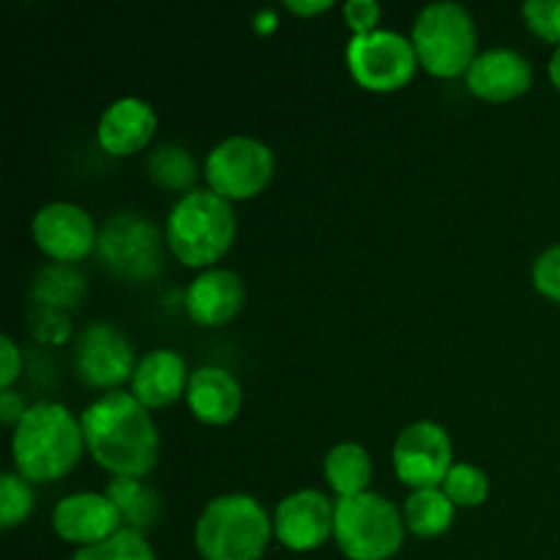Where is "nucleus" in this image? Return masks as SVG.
<instances>
[{"mask_svg": "<svg viewBox=\"0 0 560 560\" xmlns=\"http://www.w3.org/2000/svg\"><path fill=\"white\" fill-rule=\"evenodd\" d=\"M235 211L230 200L219 197L211 189H195L178 197L170 208L167 246L184 266L189 268H213L222 260L235 241Z\"/></svg>", "mask_w": 560, "mask_h": 560, "instance_id": "3", "label": "nucleus"}, {"mask_svg": "<svg viewBox=\"0 0 560 560\" xmlns=\"http://www.w3.org/2000/svg\"><path fill=\"white\" fill-rule=\"evenodd\" d=\"M33 503L36 498H33L31 481L25 476H20L16 470L0 476V525L5 530L25 523L33 512Z\"/></svg>", "mask_w": 560, "mask_h": 560, "instance_id": "27", "label": "nucleus"}, {"mask_svg": "<svg viewBox=\"0 0 560 560\" xmlns=\"http://www.w3.org/2000/svg\"><path fill=\"white\" fill-rule=\"evenodd\" d=\"M452 465V438L435 421H413L394 441V470L410 490L441 487Z\"/></svg>", "mask_w": 560, "mask_h": 560, "instance_id": "10", "label": "nucleus"}, {"mask_svg": "<svg viewBox=\"0 0 560 560\" xmlns=\"http://www.w3.org/2000/svg\"><path fill=\"white\" fill-rule=\"evenodd\" d=\"M288 5L290 11H293V14H301V16H315V14H323V11H328L331 9V0H317V3H310V0H306V3H301V0H288Z\"/></svg>", "mask_w": 560, "mask_h": 560, "instance_id": "34", "label": "nucleus"}, {"mask_svg": "<svg viewBox=\"0 0 560 560\" xmlns=\"http://www.w3.org/2000/svg\"><path fill=\"white\" fill-rule=\"evenodd\" d=\"M104 495L118 509L120 520H124V528L137 530V534L151 530L159 523V517H162L159 492L153 487H148L142 479L113 476V481L104 487Z\"/></svg>", "mask_w": 560, "mask_h": 560, "instance_id": "20", "label": "nucleus"}, {"mask_svg": "<svg viewBox=\"0 0 560 560\" xmlns=\"http://www.w3.org/2000/svg\"><path fill=\"white\" fill-rule=\"evenodd\" d=\"M52 528L60 539L82 550L113 539L118 530H124V520L104 492H74L58 501Z\"/></svg>", "mask_w": 560, "mask_h": 560, "instance_id": "14", "label": "nucleus"}, {"mask_svg": "<svg viewBox=\"0 0 560 560\" xmlns=\"http://www.w3.org/2000/svg\"><path fill=\"white\" fill-rule=\"evenodd\" d=\"M156 126V109L145 98L124 96L109 104L102 118H98V145L109 156H131V153L142 151L153 140Z\"/></svg>", "mask_w": 560, "mask_h": 560, "instance_id": "16", "label": "nucleus"}, {"mask_svg": "<svg viewBox=\"0 0 560 560\" xmlns=\"http://www.w3.org/2000/svg\"><path fill=\"white\" fill-rule=\"evenodd\" d=\"M416 49L402 33L381 31L353 36L348 42V69L361 88L372 93H392L408 85L416 74Z\"/></svg>", "mask_w": 560, "mask_h": 560, "instance_id": "9", "label": "nucleus"}, {"mask_svg": "<svg viewBox=\"0 0 560 560\" xmlns=\"http://www.w3.org/2000/svg\"><path fill=\"white\" fill-rule=\"evenodd\" d=\"M33 241L52 262H80L96 249L98 230L93 217L77 202H47L33 217Z\"/></svg>", "mask_w": 560, "mask_h": 560, "instance_id": "12", "label": "nucleus"}, {"mask_svg": "<svg viewBox=\"0 0 560 560\" xmlns=\"http://www.w3.org/2000/svg\"><path fill=\"white\" fill-rule=\"evenodd\" d=\"M69 560H156V556H153V547L148 545L145 534L124 528L113 539L82 547Z\"/></svg>", "mask_w": 560, "mask_h": 560, "instance_id": "26", "label": "nucleus"}, {"mask_svg": "<svg viewBox=\"0 0 560 560\" xmlns=\"http://www.w3.org/2000/svg\"><path fill=\"white\" fill-rule=\"evenodd\" d=\"M334 539L350 560H388L405 539V520L388 498L361 492L339 498L334 509Z\"/></svg>", "mask_w": 560, "mask_h": 560, "instance_id": "6", "label": "nucleus"}, {"mask_svg": "<svg viewBox=\"0 0 560 560\" xmlns=\"http://www.w3.org/2000/svg\"><path fill=\"white\" fill-rule=\"evenodd\" d=\"M244 282L230 268H208L186 290V312L197 326L217 328L244 310Z\"/></svg>", "mask_w": 560, "mask_h": 560, "instance_id": "17", "label": "nucleus"}, {"mask_svg": "<svg viewBox=\"0 0 560 560\" xmlns=\"http://www.w3.org/2000/svg\"><path fill=\"white\" fill-rule=\"evenodd\" d=\"M25 399H22L14 388H3V392H0V421H3L5 427H16L25 419Z\"/></svg>", "mask_w": 560, "mask_h": 560, "instance_id": "33", "label": "nucleus"}, {"mask_svg": "<svg viewBox=\"0 0 560 560\" xmlns=\"http://www.w3.org/2000/svg\"><path fill=\"white\" fill-rule=\"evenodd\" d=\"M189 377L191 372L186 370L184 355L167 348L151 350L137 361V370L131 375V394L148 410L167 408V405L186 397Z\"/></svg>", "mask_w": 560, "mask_h": 560, "instance_id": "18", "label": "nucleus"}, {"mask_svg": "<svg viewBox=\"0 0 560 560\" xmlns=\"http://www.w3.org/2000/svg\"><path fill=\"white\" fill-rule=\"evenodd\" d=\"M534 82V66L512 47H490L476 55L465 74V85L485 102H512L528 93Z\"/></svg>", "mask_w": 560, "mask_h": 560, "instance_id": "15", "label": "nucleus"}, {"mask_svg": "<svg viewBox=\"0 0 560 560\" xmlns=\"http://www.w3.org/2000/svg\"><path fill=\"white\" fill-rule=\"evenodd\" d=\"M323 476L339 498L370 492L372 457L361 443H337L323 459Z\"/></svg>", "mask_w": 560, "mask_h": 560, "instance_id": "21", "label": "nucleus"}, {"mask_svg": "<svg viewBox=\"0 0 560 560\" xmlns=\"http://www.w3.org/2000/svg\"><path fill=\"white\" fill-rule=\"evenodd\" d=\"M85 452L82 421L60 402H36L14 427L11 457L33 485H52L74 470Z\"/></svg>", "mask_w": 560, "mask_h": 560, "instance_id": "2", "label": "nucleus"}, {"mask_svg": "<svg viewBox=\"0 0 560 560\" xmlns=\"http://www.w3.org/2000/svg\"><path fill=\"white\" fill-rule=\"evenodd\" d=\"M441 490L446 492L448 501L459 509H476L490 495V479L479 465L454 463L452 470L443 479Z\"/></svg>", "mask_w": 560, "mask_h": 560, "instance_id": "25", "label": "nucleus"}, {"mask_svg": "<svg viewBox=\"0 0 560 560\" xmlns=\"http://www.w3.org/2000/svg\"><path fill=\"white\" fill-rule=\"evenodd\" d=\"M337 501L320 490H299L282 498L273 512V536L293 552H312L334 536Z\"/></svg>", "mask_w": 560, "mask_h": 560, "instance_id": "13", "label": "nucleus"}, {"mask_svg": "<svg viewBox=\"0 0 560 560\" xmlns=\"http://www.w3.org/2000/svg\"><path fill=\"white\" fill-rule=\"evenodd\" d=\"M27 328L44 345H63L71 337V320L63 310L33 304L27 312Z\"/></svg>", "mask_w": 560, "mask_h": 560, "instance_id": "28", "label": "nucleus"}, {"mask_svg": "<svg viewBox=\"0 0 560 560\" xmlns=\"http://www.w3.org/2000/svg\"><path fill=\"white\" fill-rule=\"evenodd\" d=\"M550 80H552V85H556L560 91V44H558L556 52H552V58H550Z\"/></svg>", "mask_w": 560, "mask_h": 560, "instance_id": "35", "label": "nucleus"}, {"mask_svg": "<svg viewBox=\"0 0 560 560\" xmlns=\"http://www.w3.org/2000/svg\"><path fill=\"white\" fill-rule=\"evenodd\" d=\"M454 503L448 501L446 492L441 487H430V490H413L405 501V528L421 539H435V536L446 534L448 525L454 523Z\"/></svg>", "mask_w": 560, "mask_h": 560, "instance_id": "22", "label": "nucleus"}, {"mask_svg": "<svg viewBox=\"0 0 560 560\" xmlns=\"http://www.w3.org/2000/svg\"><path fill=\"white\" fill-rule=\"evenodd\" d=\"M148 175L164 189H189L195 191L197 180V162L184 145H159L148 156Z\"/></svg>", "mask_w": 560, "mask_h": 560, "instance_id": "24", "label": "nucleus"}, {"mask_svg": "<svg viewBox=\"0 0 560 560\" xmlns=\"http://www.w3.org/2000/svg\"><path fill=\"white\" fill-rule=\"evenodd\" d=\"M273 151L257 137H228L206 156L208 189L224 200H249L273 178Z\"/></svg>", "mask_w": 560, "mask_h": 560, "instance_id": "8", "label": "nucleus"}, {"mask_svg": "<svg viewBox=\"0 0 560 560\" xmlns=\"http://www.w3.org/2000/svg\"><path fill=\"white\" fill-rule=\"evenodd\" d=\"M98 260L129 282L156 279L164 268V246L159 228L148 217L120 211L104 222L96 241Z\"/></svg>", "mask_w": 560, "mask_h": 560, "instance_id": "7", "label": "nucleus"}, {"mask_svg": "<svg viewBox=\"0 0 560 560\" xmlns=\"http://www.w3.org/2000/svg\"><path fill=\"white\" fill-rule=\"evenodd\" d=\"M85 448L113 476L142 479L159 463V430L131 392H107L80 416Z\"/></svg>", "mask_w": 560, "mask_h": 560, "instance_id": "1", "label": "nucleus"}, {"mask_svg": "<svg viewBox=\"0 0 560 560\" xmlns=\"http://www.w3.org/2000/svg\"><path fill=\"white\" fill-rule=\"evenodd\" d=\"M22 372V353L14 339L3 334L0 339V388H11Z\"/></svg>", "mask_w": 560, "mask_h": 560, "instance_id": "32", "label": "nucleus"}, {"mask_svg": "<svg viewBox=\"0 0 560 560\" xmlns=\"http://www.w3.org/2000/svg\"><path fill=\"white\" fill-rule=\"evenodd\" d=\"M525 25L539 38L560 44V0H530L523 5Z\"/></svg>", "mask_w": 560, "mask_h": 560, "instance_id": "29", "label": "nucleus"}, {"mask_svg": "<svg viewBox=\"0 0 560 560\" xmlns=\"http://www.w3.org/2000/svg\"><path fill=\"white\" fill-rule=\"evenodd\" d=\"M186 402H189V410L197 421L224 427L241 413L244 388L235 381L233 372L222 370V366H200L189 377Z\"/></svg>", "mask_w": 560, "mask_h": 560, "instance_id": "19", "label": "nucleus"}, {"mask_svg": "<svg viewBox=\"0 0 560 560\" xmlns=\"http://www.w3.org/2000/svg\"><path fill=\"white\" fill-rule=\"evenodd\" d=\"M85 295V279L69 262H49L33 277V304L55 306V310H74Z\"/></svg>", "mask_w": 560, "mask_h": 560, "instance_id": "23", "label": "nucleus"}, {"mask_svg": "<svg viewBox=\"0 0 560 560\" xmlns=\"http://www.w3.org/2000/svg\"><path fill=\"white\" fill-rule=\"evenodd\" d=\"M416 58L424 71L441 80L468 74L476 60V22L468 9L448 0L424 5L410 31Z\"/></svg>", "mask_w": 560, "mask_h": 560, "instance_id": "5", "label": "nucleus"}, {"mask_svg": "<svg viewBox=\"0 0 560 560\" xmlns=\"http://www.w3.org/2000/svg\"><path fill=\"white\" fill-rule=\"evenodd\" d=\"M534 284L541 295L560 304V244L545 249L534 260Z\"/></svg>", "mask_w": 560, "mask_h": 560, "instance_id": "30", "label": "nucleus"}, {"mask_svg": "<svg viewBox=\"0 0 560 560\" xmlns=\"http://www.w3.org/2000/svg\"><path fill=\"white\" fill-rule=\"evenodd\" d=\"M74 370L82 383L104 392H118L137 370L135 348L109 323H93L80 334L74 348Z\"/></svg>", "mask_w": 560, "mask_h": 560, "instance_id": "11", "label": "nucleus"}, {"mask_svg": "<svg viewBox=\"0 0 560 560\" xmlns=\"http://www.w3.org/2000/svg\"><path fill=\"white\" fill-rule=\"evenodd\" d=\"M271 536L273 520L244 492L208 501L195 525V547L202 560H260Z\"/></svg>", "mask_w": 560, "mask_h": 560, "instance_id": "4", "label": "nucleus"}, {"mask_svg": "<svg viewBox=\"0 0 560 560\" xmlns=\"http://www.w3.org/2000/svg\"><path fill=\"white\" fill-rule=\"evenodd\" d=\"M342 14L350 31H353V36H366V33L377 31L383 9L375 0H348V3L342 5Z\"/></svg>", "mask_w": 560, "mask_h": 560, "instance_id": "31", "label": "nucleus"}]
</instances>
